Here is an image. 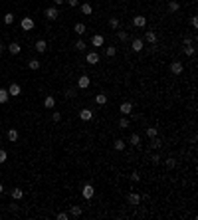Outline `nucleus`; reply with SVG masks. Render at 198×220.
Returning a JSON list of instances; mask_svg holds the SVG:
<instances>
[{"instance_id": "36", "label": "nucleus", "mask_w": 198, "mask_h": 220, "mask_svg": "<svg viewBox=\"0 0 198 220\" xmlns=\"http://www.w3.org/2000/svg\"><path fill=\"white\" fill-rule=\"evenodd\" d=\"M6 159H8V153L4 149H0V165L2 163H6Z\"/></svg>"}, {"instance_id": "34", "label": "nucleus", "mask_w": 198, "mask_h": 220, "mask_svg": "<svg viewBox=\"0 0 198 220\" xmlns=\"http://www.w3.org/2000/svg\"><path fill=\"white\" fill-rule=\"evenodd\" d=\"M28 67H30V70H40V62H38V60H30Z\"/></svg>"}, {"instance_id": "38", "label": "nucleus", "mask_w": 198, "mask_h": 220, "mask_svg": "<svg viewBox=\"0 0 198 220\" xmlns=\"http://www.w3.org/2000/svg\"><path fill=\"white\" fill-rule=\"evenodd\" d=\"M165 165H166L168 169H172V167L176 165V161H174V159H166V161H165Z\"/></svg>"}, {"instance_id": "12", "label": "nucleus", "mask_w": 198, "mask_h": 220, "mask_svg": "<svg viewBox=\"0 0 198 220\" xmlns=\"http://www.w3.org/2000/svg\"><path fill=\"white\" fill-rule=\"evenodd\" d=\"M34 48H36V52L44 54L46 50H48V44H46V40H38V42H36V46H34Z\"/></svg>"}, {"instance_id": "18", "label": "nucleus", "mask_w": 198, "mask_h": 220, "mask_svg": "<svg viewBox=\"0 0 198 220\" xmlns=\"http://www.w3.org/2000/svg\"><path fill=\"white\" fill-rule=\"evenodd\" d=\"M145 42H149V44H157V34L155 32H147L145 34Z\"/></svg>"}, {"instance_id": "2", "label": "nucleus", "mask_w": 198, "mask_h": 220, "mask_svg": "<svg viewBox=\"0 0 198 220\" xmlns=\"http://www.w3.org/2000/svg\"><path fill=\"white\" fill-rule=\"evenodd\" d=\"M20 26H22V30H24V32H30L32 28H34V20L30 18V16H26V18H22Z\"/></svg>"}, {"instance_id": "49", "label": "nucleus", "mask_w": 198, "mask_h": 220, "mask_svg": "<svg viewBox=\"0 0 198 220\" xmlns=\"http://www.w3.org/2000/svg\"><path fill=\"white\" fill-rule=\"evenodd\" d=\"M0 54H2V44H0Z\"/></svg>"}, {"instance_id": "40", "label": "nucleus", "mask_w": 198, "mask_h": 220, "mask_svg": "<svg viewBox=\"0 0 198 220\" xmlns=\"http://www.w3.org/2000/svg\"><path fill=\"white\" fill-rule=\"evenodd\" d=\"M52 119H54V121H56V123H58V121H60V119H62V113H60V111H54V115H52Z\"/></svg>"}, {"instance_id": "14", "label": "nucleus", "mask_w": 198, "mask_h": 220, "mask_svg": "<svg viewBox=\"0 0 198 220\" xmlns=\"http://www.w3.org/2000/svg\"><path fill=\"white\" fill-rule=\"evenodd\" d=\"M91 12H93V6H91L89 2H83V4H81V14H83V16H89Z\"/></svg>"}, {"instance_id": "7", "label": "nucleus", "mask_w": 198, "mask_h": 220, "mask_svg": "<svg viewBox=\"0 0 198 220\" xmlns=\"http://www.w3.org/2000/svg\"><path fill=\"white\" fill-rule=\"evenodd\" d=\"M91 117H93V111H91V109H81V111H79V119L81 121H91Z\"/></svg>"}, {"instance_id": "24", "label": "nucleus", "mask_w": 198, "mask_h": 220, "mask_svg": "<svg viewBox=\"0 0 198 220\" xmlns=\"http://www.w3.org/2000/svg\"><path fill=\"white\" fill-rule=\"evenodd\" d=\"M95 101H97L99 105H105V103H107V95H105V93H97V95H95Z\"/></svg>"}, {"instance_id": "42", "label": "nucleus", "mask_w": 198, "mask_h": 220, "mask_svg": "<svg viewBox=\"0 0 198 220\" xmlns=\"http://www.w3.org/2000/svg\"><path fill=\"white\" fill-rule=\"evenodd\" d=\"M117 36H119V40H121V42H125V40H127V38H129V36H127V32H119V34H117Z\"/></svg>"}, {"instance_id": "26", "label": "nucleus", "mask_w": 198, "mask_h": 220, "mask_svg": "<svg viewBox=\"0 0 198 220\" xmlns=\"http://www.w3.org/2000/svg\"><path fill=\"white\" fill-rule=\"evenodd\" d=\"M161 145H163V143H161V139H159V137L151 139V147H153V149H161Z\"/></svg>"}, {"instance_id": "44", "label": "nucleus", "mask_w": 198, "mask_h": 220, "mask_svg": "<svg viewBox=\"0 0 198 220\" xmlns=\"http://www.w3.org/2000/svg\"><path fill=\"white\" fill-rule=\"evenodd\" d=\"M67 4H69L71 8H75V6H77V4H79V0H67Z\"/></svg>"}, {"instance_id": "28", "label": "nucleus", "mask_w": 198, "mask_h": 220, "mask_svg": "<svg viewBox=\"0 0 198 220\" xmlns=\"http://www.w3.org/2000/svg\"><path fill=\"white\" fill-rule=\"evenodd\" d=\"M105 54H107L109 58H113L117 54V48H115V46H107V48H105Z\"/></svg>"}, {"instance_id": "16", "label": "nucleus", "mask_w": 198, "mask_h": 220, "mask_svg": "<svg viewBox=\"0 0 198 220\" xmlns=\"http://www.w3.org/2000/svg\"><path fill=\"white\" fill-rule=\"evenodd\" d=\"M91 44H93L95 48H99V46H103V36H101V34H95V36L91 38Z\"/></svg>"}, {"instance_id": "30", "label": "nucleus", "mask_w": 198, "mask_h": 220, "mask_svg": "<svg viewBox=\"0 0 198 220\" xmlns=\"http://www.w3.org/2000/svg\"><path fill=\"white\" fill-rule=\"evenodd\" d=\"M4 24H8V26H10V24H14V14H12V12H8V14L4 16Z\"/></svg>"}, {"instance_id": "9", "label": "nucleus", "mask_w": 198, "mask_h": 220, "mask_svg": "<svg viewBox=\"0 0 198 220\" xmlns=\"http://www.w3.org/2000/svg\"><path fill=\"white\" fill-rule=\"evenodd\" d=\"M89 83H91V79L87 78V75H81V78L77 79V87H81V89H85V87H89Z\"/></svg>"}, {"instance_id": "35", "label": "nucleus", "mask_w": 198, "mask_h": 220, "mask_svg": "<svg viewBox=\"0 0 198 220\" xmlns=\"http://www.w3.org/2000/svg\"><path fill=\"white\" fill-rule=\"evenodd\" d=\"M75 50L83 52V50H85V42H83V40H77V42H75Z\"/></svg>"}, {"instance_id": "5", "label": "nucleus", "mask_w": 198, "mask_h": 220, "mask_svg": "<svg viewBox=\"0 0 198 220\" xmlns=\"http://www.w3.org/2000/svg\"><path fill=\"white\" fill-rule=\"evenodd\" d=\"M182 70H184V66H182L180 62H172V63H170V71H172L174 75H180V74H182Z\"/></svg>"}, {"instance_id": "46", "label": "nucleus", "mask_w": 198, "mask_h": 220, "mask_svg": "<svg viewBox=\"0 0 198 220\" xmlns=\"http://www.w3.org/2000/svg\"><path fill=\"white\" fill-rule=\"evenodd\" d=\"M153 163H155V165H159V163H161V157H159V155H157V153H155V155H153Z\"/></svg>"}, {"instance_id": "29", "label": "nucleus", "mask_w": 198, "mask_h": 220, "mask_svg": "<svg viewBox=\"0 0 198 220\" xmlns=\"http://www.w3.org/2000/svg\"><path fill=\"white\" fill-rule=\"evenodd\" d=\"M8 97H10L8 95V89H0V103H6Z\"/></svg>"}, {"instance_id": "1", "label": "nucleus", "mask_w": 198, "mask_h": 220, "mask_svg": "<svg viewBox=\"0 0 198 220\" xmlns=\"http://www.w3.org/2000/svg\"><path fill=\"white\" fill-rule=\"evenodd\" d=\"M93 194H95V190H93V187H91V184H85V187H83L81 196L85 198V200H91V198H93Z\"/></svg>"}, {"instance_id": "17", "label": "nucleus", "mask_w": 198, "mask_h": 220, "mask_svg": "<svg viewBox=\"0 0 198 220\" xmlns=\"http://www.w3.org/2000/svg\"><path fill=\"white\" fill-rule=\"evenodd\" d=\"M54 105H56V99H54L52 95H48V97L44 99V107H46V109H54Z\"/></svg>"}, {"instance_id": "32", "label": "nucleus", "mask_w": 198, "mask_h": 220, "mask_svg": "<svg viewBox=\"0 0 198 220\" xmlns=\"http://www.w3.org/2000/svg\"><path fill=\"white\" fill-rule=\"evenodd\" d=\"M147 135H149V139H153V137H157V135H159V131H157V127H149V129H147Z\"/></svg>"}, {"instance_id": "43", "label": "nucleus", "mask_w": 198, "mask_h": 220, "mask_svg": "<svg viewBox=\"0 0 198 220\" xmlns=\"http://www.w3.org/2000/svg\"><path fill=\"white\" fill-rule=\"evenodd\" d=\"M73 95H75V89H73V87H69V89L65 91V97H73Z\"/></svg>"}, {"instance_id": "41", "label": "nucleus", "mask_w": 198, "mask_h": 220, "mask_svg": "<svg viewBox=\"0 0 198 220\" xmlns=\"http://www.w3.org/2000/svg\"><path fill=\"white\" fill-rule=\"evenodd\" d=\"M69 218V214H65V212H58V220H67Z\"/></svg>"}, {"instance_id": "19", "label": "nucleus", "mask_w": 198, "mask_h": 220, "mask_svg": "<svg viewBox=\"0 0 198 220\" xmlns=\"http://www.w3.org/2000/svg\"><path fill=\"white\" fill-rule=\"evenodd\" d=\"M129 143H131V145H135V147L141 145V137H139V133H133L131 137H129Z\"/></svg>"}, {"instance_id": "10", "label": "nucleus", "mask_w": 198, "mask_h": 220, "mask_svg": "<svg viewBox=\"0 0 198 220\" xmlns=\"http://www.w3.org/2000/svg\"><path fill=\"white\" fill-rule=\"evenodd\" d=\"M119 109H121V113H123V115H129V113L133 111V103H129V101H123Z\"/></svg>"}, {"instance_id": "47", "label": "nucleus", "mask_w": 198, "mask_h": 220, "mask_svg": "<svg viewBox=\"0 0 198 220\" xmlns=\"http://www.w3.org/2000/svg\"><path fill=\"white\" fill-rule=\"evenodd\" d=\"M54 2H56V4H64L65 0H54Z\"/></svg>"}, {"instance_id": "21", "label": "nucleus", "mask_w": 198, "mask_h": 220, "mask_svg": "<svg viewBox=\"0 0 198 220\" xmlns=\"http://www.w3.org/2000/svg\"><path fill=\"white\" fill-rule=\"evenodd\" d=\"M8 139H10V143H16V141H18V131L10 129V131H8Z\"/></svg>"}, {"instance_id": "48", "label": "nucleus", "mask_w": 198, "mask_h": 220, "mask_svg": "<svg viewBox=\"0 0 198 220\" xmlns=\"http://www.w3.org/2000/svg\"><path fill=\"white\" fill-rule=\"evenodd\" d=\"M4 192V188H2V184H0V194H2Z\"/></svg>"}, {"instance_id": "45", "label": "nucleus", "mask_w": 198, "mask_h": 220, "mask_svg": "<svg viewBox=\"0 0 198 220\" xmlns=\"http://www.w3.org/2000/svg\"><path fill=\"white\" fill-rule=\"evenodd\" d=\"M139 179H141V176H139V173H133V175H131V180H133V183H137Z\"/></svg>"}, {"instance_id": "3", "label": "nucleus", "mask_w": 198, "mask_h": 220, "mask_svg": "<svg viewBox=\"0 0 198 220\" xmlns=\"http://www.w3.org/2000/svg\"><path fill=\"white\" fill-rule=\"evenodd\" d=\"M127 202L131 206H137L139 202H141V194H137V192H129L127 194Z\"/></svg>"}, {"instance_id": "8", "label": "nucleus", "mask_w": 198, "mask_h": 220, "mask_svg": "<svg viewBox=\"0 0 198 220\" xmlns=\"http://www.w3.org/2000/svg\"><path fill=\"white\" fill-rule=\"evenodd\" d=\"M133 26L145 28V26H147V18H145V16H135V18H133Z\"/></svg>"}, {"instance_id": "22", "label": "nucleus", "mask_w": 198, "mask_h": 220, "mask_svg": "<svg viewBox=\"0 0 198 220\" xmlns=\"http://www.w3.org/2000/svg\"><path fill=\"white\" fill-rule=\"evenodd\" d=\"M22 196H24V190L22 188H14V190H12V198H14V200H20Z\"/></svg>"}, {"instance_id": "11", "label": "nucleus", "mask_w": 198, "mask_h": 220, "mask_svg": "<svg viewBox=\"0 0 198 220\" xmlns=\"http://www.w3.org/2000/svg\"><path fill=\"white\" fill-rule=\"evenodd\" d=\"M20 91H22V87H20L18 83H10V87H8V95H20Z\"/></svg>"}, {"instance_id": "39", "label": "nucleus", "mask_w": 198, "mask_h": 220, "mask_svg": "<svg viewBox=\"0 0 198 220\" xmlns=\"http://www.w3.org/2000/svg\"><path fill=\"white\" fill-rule=\"evenodd\" d=\"M190 26L194 28V30L198 28V18H196V16H192V18H190Z\"/></svg>"}, {"instance_id": "13", "label": "nucleus", "mask_w": 198, "mask_h": 220, "mask_svg": "<svg viewBox=\"0 0 198 220\" xmlns=\"http://www.w3.org/2000/svg\"><path fill=\"white\" fill-rule=\"evenodd\" d=\"M20 44H16V42H10V46H8V52L12 54V56H16V54H20Z\"/></svg>"}, {"instance_id": "20", "label": "nucleus", "mask_w": 198, "mask_h": 220, "mask_svg": "<svg viewBox=\"0 0 198 220\" xmlns=\"http://www.w3.org/2000/svg\"><path fill=\"white\" fill-rule=\"evenodd\" d=\"M194 52H196L194 44H184V54L186 56H194Z\"/></svg>"}, {"instance_id": "15", "label": "nucleus", "mask_w": 198, "mask_h": 220, "mask_svg": "<svg viewBox=\"0 0 198 220\" xmlns=\"http://www.w3.org/2000/svg\"><path fill=\"white\" fill-rule=\"evenodd\" d=\"M143 46H145V42H143V40H139V38H137V40H133L131 48H133V52H141V50H143Z\"/></svg>"}, {"instance_id": "33", "label": "nucleus", "mask_w": 198, "mask_h": 220, "mask_svg": "<svg viewBox=\"0 0 198 220\" xmlns=\"http://www.w3.org/2000/svg\"><path fill=\"white\" fill-rule=\"evenodd\" d=\"M113 147H115L117 151H123V149H125V141H123V139H117V141H115V145H113Z\"/></svg>"}, {"instance_id": "25", "label": "nucleus", "mask_w": 198, "mask_h": 220, "mask_svg": "<svg viewBox=\"0 0 198 220\" xmlns=\"http://www.w3.org/2000/svg\"><path fill=\"white\" fill-rule=\"evenodd\" d=\"M73 30H75V34H79V36H81V34H85V24L77 22V24H75V28H73Z\"/></svg>"}, {"instance_id": "23", "label": "nucleus", "mask_w": 198, "mask_h": 220, "mask_svg": "<svg viewBox=\"0 0 198 220\" xmlns=\"http://www.w3.org/2000/svg\"><path fill=\"white\" fill-rule=\"evenodd\" d=\"M69 214H71V216H81V206H77V204L71 206V208H69Z\"/></svg>"}, {"instance_id": "4", "label": "nucleus", "mask_w": 198, "mask_h": 220, "mask_svg": "<svg viewBox=\"0 0 198 220\" xmlns=\"http://www.w3.org/2000/svg\"><path fill=\"white\" fill-rule=\"evenodd\" d=\"M85 62H87V63H91V66L99 63V54H97V52H89V54L85 56Z\"/></svg>"}, {"instance_id": "6", "label": "nucleus", "mask_w": 198, "mask_h": 220, "mask_svg": "<svg viewBox=\"0 0 198 220\" xmlns=\"http://www.w3.org/2000/svg\"><path fill=\"white\" fill-rule=\"evenodd\" d=\"M58 16H60V12H58V8H46V18L48 20H56Z\"/></svg>"}, {"instance_id": "27", "label": "nucleus", "mask_w": 198, "mask_h": 220, "mask_svg": "<svg viewBox=\"0 0 198 220\" xmlns=\"http://www.w3.org/2000/svg\"><path fill=\"white\" fill-rule=\"evenodd\" d=\"M178 8H180V4L176 2V0H170V2H168V10H170V12H176Z\"/></svg>"}, {"instance_id": "37", "label": "nucleus", "mask_w": 198, "mask_h": 220, "mask_svg": "<svg viewBox=\"0 0 198 220\" xmlns=\"http://www.w3.org/2000/svg\"><path fill=\"white\" fill-rule=\"evenodd\" d=\"M119 127H121V129H125V127H129V119H125V117H121V121H119Z\"/></svg>"}, {"instance_id": "31", "label": "nucleus", "mask_w": 198, "mask_h": 220, "mask_svg": "<svg viewBox=\"0 0 198 220\" xmlns=\"http://www.w3.org/2000/svg\"><path fill=\"white\" fill-rule=\"evenodd\" d=\"M109 26H111L113 30H117V28H119V18H115V16H113V18H109Z\"/></svg>"}]
</instances>
